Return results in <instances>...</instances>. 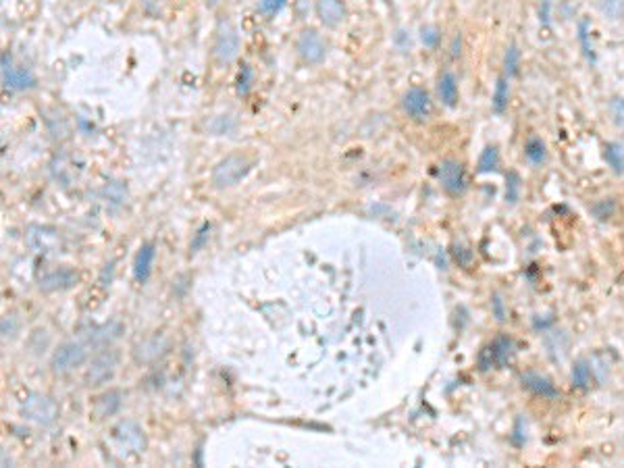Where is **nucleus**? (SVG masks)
I'll use <instances>...</instances> for the list:
<instances>
[{
    "mask_svg": "<svg viewBox=\"0 0 624 468\" xmlns=\"http://www.w3.org/2000/svg\"><path fill=\"white\" fill-rule=\"evenodd\" d=\"M252 167H254V158H250L248 154L244 152L227 154L215 164L211 173V183L215 190H229V187H235L239 181L248 177Z\"/></svg>",
    "mask_w": 624,
    "mask_h": 468,
    "instance_id": "1",
    "label": "nucleus"
},
{
    "mask_svg": "<svg viewBox=\"0 0 624 468\" xmlns=\"http://www.w3.org/2000/svg\"><path fill=\"white\" fill-rule=\"evenodd\" d=\"M239 34L235 25L229 19H221L215 32V42H213V54L221 65H227L235 61L239 54Z\"/></svg>",
    "mask_w": 624,
    "mask_h": 468,
    "instance_id": "2",
    "label": "nucleus"
},
{
    "mask_svg": "<svg viewBox=\"0 0 624 468\" xmlns=\"http://www.w3.org/2000/svg\"><path fill=\"white\" fill-rule=\"evenodd\" d=\"M437 179H439V185L443 187V192L450 196H462L469 187L466 171H464L462 162H458L454 158H445L437 167Z\"/></svg>",
    "mask_w": 624,
    "mask_h": 468,
    "instance_id": "3",
    "label": "nucleus"
},
{
    "mask_svg": "<svg viewBox=\"0 0 624 468\" xmlns=\"http://www.w3.org/2000/svg\"><path fill=\"white\" fill-rule=\"evenodd\" d=\"M21 414L25 421L36 423V425H52L54 418L58 416V406L54 404V400H50L48 396L42 394H32L25 404L21 406Z\"/></svg>",
    "mask_w": 624,
    "mask_h": 468,
    "instance_id": "4",
    "label": "nucleus"
},
{
    "mask_svg": "<svg viewBox=\"0 0 624 468\" xmlns=\"http://www.w3.org/2000/svg\"><path fill=\"white\" fill-rule=\"evenodd\" d=\"M117 366H119V356L115 352H103L98 354L90 366L85 370V385L87 387H98V385H105L109 383L115 372H117Z\"/></svg>",
    "mask_w": 624,
    "mask_h": 468,
    "instance_id": "5",
    "label": "nucleus"
},
{
    "mask_svg": "<svg viewBox=\"0 0 624 468\" xmlns=\"http://www.w3.org/2000/svg\"><path fill=\"white\" fill-rule=\"evenodd\" d=\"M402 109L412 121L427 123L431 119V111H433V103H431L429 92L420 85L410 87L402 98Z\"/></svg>",
    "mask_w": 624,
    "mask_h": 468,
    "instance_id": "6",
    "label": "nucleus"
},
{
    "mask_svg": "<svg viewBox=\"0 0 624 468\" xmlns=\"http://www.w3.org/2000/svg\"><path fill=\"white\" fill-rule=\"evenodd\" d=\"M87 358V352L81 343H75V341H67L63 343L54 356H52V362H50V368L54 374H69L73 372L75 368H79Z\"/></svg>",
    "mask_w": 624,
    "mask_h": 468,
    "instance_id": "7",
    "label": "nucleus"
},
{
    "mask_svg": "<svg viewBox=\"0 0 624 468\" xmlns=\"http://www.w3.org/2000/svg\"><path fill=\"white\" fill-rule=\"evenodd\" d=\"M296 50L300 54V58L308 65H319L325 61L327 56V46L325 40L314 32V30H304L296 42Z\"/></svg>",
    "mask_w": 624,
    "mask_h": 468,
    "instance_id": "8",
    "label": "nucleus"
},
{
    "mask_svg": "<svg viewBox=\"0 0 624 468\" xmlns=\"http://www.w3.org/2000/svg\"><path fill=\"white\" fill-rule=\"evenodd\" d=\"M520 383L524 390H528L530 394L535 396H541L546 400H556L558 398V390L556 385L552 383V379H548L546 374H539V372H522L520 374Z\"/></svg>",
    "mask_w": 624,
    "mask_h": 468,
    "instance_id": "9",
    "label": "nucleus"
},
{
    "mask_svg": "<svg viewBox=\"0 0 624 468\" xmlns=\"http://www.w3.org/2000/svg\"><path fill=\"white\" fill-rule=\"evenodd\" d=\"M11 63V61H9ZM7 63V54L3 56V79L9 89H30L36 85V77L25 67H11Z\"/></svg>",
    "mask_w": 624,
    "mask_h": 468,
    "instance_id": "10",
    "label": "nucleus"
},
{
    "mask_svg": "<svg viewBox=\"0 0 624 468\" xmlns=\"http://www.w3.org/2000/svg\"><path fill=\"white\" fill-rule=\"evenodd\" d=\"M77 284V273L71 268H56L50 270L40 279V290L44 292H63Z\"/></svg>",
    "mask_w": 624,
    "mask_h": 468,
    "instance_id": "11",
    "label": "nucleus"
},
{
    "mask_svg": "<svg viewBox=\"0 0 624 468\" xmlns=\"http://www.w3.org/2000/svg\"><path fill=\"white\" fill-rule=\"evenodd\" d=\"M113 433L119 447H125V451H142L146 445L142 429L133 423H121Z\"/></svg>",
    "mask_w": 624,
    "mask_h": 468,
    "instance_id": "12",
    "label": "nucleus"
},
{
    "mask_svg": "<svg viewBox=\"0 0 624 468\" xmlns=\"http://www.w3.org/2000/svg\"><path fill=\"white\" fill-rule=\"evenodd\" d=\"M437 94L445 107L454 109L460 100V92H458V79L452 71H443L437 79Z\"/></svg>",
    "mask_w": 624,
    "mask_h": 468,
    "instance_id": "13",
    "label": "nucleus"
},
{
    "mask_svg": "<svg viewBox=\"0 0 624 468\" xmlns=\"http://www.w3.org/2000/svg\"><path fill=\"white\" fill-rule=\"evenodd\" d=\"M154 256H156V248L154 244H142L136 260H133V277L138 284H146L150 273H152V264H154Z\"/></svg>",
    "mask_w": 624,
    "mask_h": 468,
    "instance_id": "14",
    "label": "nucleus"
},
{
    "mask_svg": "<svg viewBox=\"0 0 624 468\" xmlns=\"http://www.w3.org/2000/svg\"><path fill=\"white\" fill-rule=\"evenodd\" d=\"M316 15H319L321 23L335 28L343 21L345 7L341 0H316Z\"/></svg>",
    "mask_w": 624,
    "mask_h": 468,
    "instance_id": "15",
    "label": "nucleus"
},
{
    "mask_svg": "<svg viewBox=\"0 0 624 468\" xmlns=\"http://www.w3.org/2000/svg\"><path fill=\"white\" fill-rule=\"evenodd\" d=\"M123 404V394L119 390H109L105 394H100L94 402V414L98 418H107L113 416Z\"/></svg>",
    "mask_w": 624,
    "mask_h": 468,
    "instance_id": "16",
    "label": "nucleus"
},
{
    "mask_svg": "<svg viewBox=\"0 0 624 468\" xmlns=\"http://www.w3.org/2000/svg\"><path fill=\"white\" fill-rule=\"evenodd\" d=\"M30 244L34 246L36 252H54L58 246V235L52 229L46 227H36L30 233Z\"/></svg>",
    "mask_w": 624,
    "mask_h": 468,
    "instance_id": "17",
    "label": "nucleus"
},
{
    "mask_svg": "<svg viewBox=\"0 0 624 468\" xmlns=\"http://www.w3.org/2000/svg\"><path fill=\"white\" fill-rule=\"evenodd\" d=\"M524 158L532 164V167H541L548 160V146L539 136H530L524 142Z\"/></svg>",
    "mask_w": 624,
    "mask_h": 468,
    "instance_id": "18",
    "label": "nucleus"
},
{
    "mask_svg": "<svg viewBox=\"0 0 624 468\" xmlns=\"http://www.w3.org/2000/svg\"><path fill=\"white\" fill-rule=\"evenodd\" d=\"M489 350H491V354H493V362H495V366H506L508 362H510V358H512V354H514V341H512V337H508V335H497L491 343H489Z\"/></svg>",
    "mask_w": 624,
    "mask_h": 468,
    "instance_id": "19",
    "label": "nucleus"
},
{
    "mask_svg": "<svg viewBox=\"0 0 624 468\" xmlns=\"http://www.w3.org/2000/svg\"><path fill=\"white\" fill-rule=\"evenodd\" d=\"M570 379H572V387H577V390H587L591 385V366H589L587 360H577L574 362Z\"/></svg>",
    "mask_w": 624,
    "mask_h": 468,
    "instance_id": "20",
    "label": "nucleus"
},
{
    "mask_svg": "<svg viewBox=\"0 0 624 468\" xmlns=\"http://www.w3.org/2000/svg\"><path fill=\"white\" fill-rule=\"evenodd\" d=\"M605 160L616 173H624V142H610L605 144Z\"/></svg>",
    "mask_w": 624,
    "mask_h": 468,
    "instance_id": "21",
    "label": "nucleus"
},
{
    "mask_svg": "<svg viewBox=\"0 0 624 468\" xmlns=\"http://www.w3.org/2000/svg\"><path fill=\"white\" fill-rule=\"evenodd\" d=\"M508 103H510V85H508V77H499L497 83H495V89H493V111L495 113H504L508 109Z\"/></svg>",
    "mask_w": 624,
    "mask_h": 468,
    "instance_id": "22",
    "label": "nucleus"
},
{
    "mask_svg": "<svg viewBox=\"0 0 624 468\" xmlns=\"http://www.w3.org/2000/svg\"><path fill=\"white\" fill-rule=\"evenodd\" d=\"M499 167V152L495 146H487L481 156H479V162H477V173L483 175V173H493L497 171Z\"/></svg>",
    "mask_w": 624,
    "mask_h": 468,
    "instance_id": "23",
    "label": "nucleus"
},
{
    "mask_svg": "<svg viewBox=\"0 0 624 468\" xmlns=\"http://www.w3.org/2000/svg\"><path fill=\"white\" fill-rule=\"evenodd\" d=\"M597 9L610 21L624 19V0H597Z\"/></svg>",
    "mask_w": 624,
    "mask_h": 468,
    "instance_id": "24",
    "label": "nucleus"
},
{
    "mask_svg": "<svg viewBox=\"0 0 624 468\" xmlns=\"http://www.w3.org/2000/svg\"><path fill=\"white\" fill-rule=\"evenodd\" d=\"M520 69V50L516 44H510L504 54V77H516Z\"/></svg>",
    "mask_w": 624,
    "mask_h": 468,
    "instance_id": "25",
    "label": "nucleus"
},
{
    "mask_svg": "<svg viewBox=\"0 0 624 468\" xmlns=\"http://www.w3.org/2000/svg\"><path fill=\"white\" fill-rule=\"evenodd\" d=\"M252 81H254V71L250 65H241L239 75H237V94L239 96H246V94L252 89Z\"/></svg>",
    "mask_w": 624,
    "mask_h": 468,
    "instance_id": "26",
    "label": "nucleus"
},
{
    "mask_svg": "<svg viewBox=\"0 0 624 468\" xmlns=\"http://www.w3.org/2000/svg\"><path fill=\"white\" fill-rule=\"evenodd\" d=\"M288 5V0H260L258 3V13L262 17H275L283 7Z\"/></svg>",
    "mask_w": 624,
    "mask_h": 468,
    "instance_id": "27",
    "label": "nucleus"
},
{
    "mask_svg": "<svg viewBox=\"0 0 624 468\" xmlns=\"http://www.w3.org/2000/svg\"><path fill=\"white\" fill-rule=\"evenodd\" d=\"M579 42L583 46V52L589 61H593V46L589 40V21H581L579 23Z\"/></svg>",
    "mask_w": 624,
    "mask_h": 468,
    "instance_id": "28",
    "label": "nucleus"
},
{
    "mask_svg": "<svg viewBox=\"0 0 624 468\" xmlns=\"http://www.w3.org/2000/svg\"><path fill=\"white\" fill-rule=\"evenodd\" d=\"M518 190H520V177L512 171V173H508L506 200H508V202H516V200H518Z\"/></svg>",
    "mask_w": 624,
    "mask_h": 468,
    "instance_id": "29",
    "label": "nucleus"
},
{
    "mask_svg": "<svg viewBox=\"0 0 624 468\" xmlns=\"http://www.w3.org/2000/svg\"><path fill=\"white\" fill-rule=\"evenodd\" d=\"M614 211H616L614 200H599V202L593 206V215H595L597 219H601V221L610 219V217L614 215Z\"/></svg>",
    "mask_w": 624,
    "mask_h": 468,
    "instance_id": "30",
    "label": "nucleus"
},
{
    "mask_svg": "<svg viewBox=\"0 0 624 468\" xmlns=\"http://www.w3.org/2000/svg\"><path fill=\"white\" fill-rule=\"evenodd\" d=\"M610 113H612L614 123L624 129V98H614L610 103Z\"/></svg>",
    "mask_w": 624,
    "mask_h": 468,
    "instance_id": "31",
    "label": "nucleus"
},
{
    "mask_svg": "<svg viewBox=\"0 0 624 468\" xmlns=\"http://www.w3.org/2000/svg\"><path fill=\"white\" fill-rule=\"evenodd\" d=\"M208 237H211V225L208 223H204L200 229H198V233H196V237H194V242H192V252H198L200 248H204V244L208 242Z\"/></svg>",
    "mask_w": 624,
    "mask_h": 468,
    "instance_id": "32",
    "label": "nucleus"
},
{
    "mask_svg": "<svg viewBox=\"0 0 624 468\" xmlns=\"http://www.w3.org/2000/svg\"><path fill=\"white\" fill-rule=\"evenodd\" d=\"M420 38H422V44H424V46L435 48L437 42H439V30H435V28H422Z\"/></svg>",
    "mask_w": 624,
    "mask_h": 468,
    "instance_id": "33",
    "label": "nucleus"
},
{
    "mask_svg": "<svg viewBox=\"0 0 624 468\" xmlns=\"http://www.w3.org/2000/svg\"><path fill=\"white\" fill-rule=\"evenodd\" d=\"M491 310H493V315H495V319L502 323V321H506V308H504V300L499 298V296H493V300H491Z\"/></svg>",
    "mask_w": 624,
    "mask_h": 468,
    "instance_id": "34",
    "label": "nucleus"
}]
</instances>
